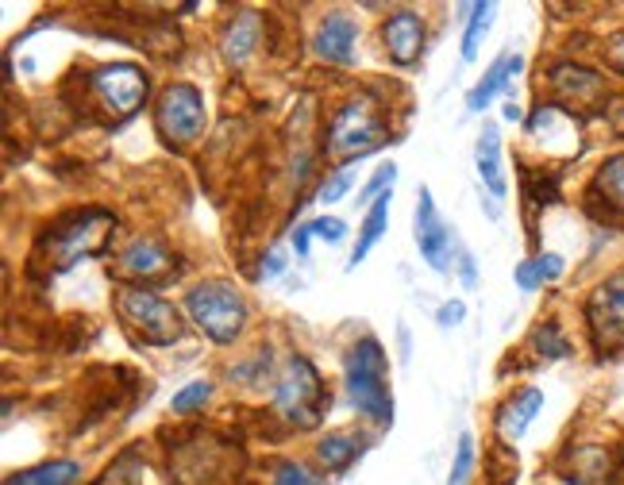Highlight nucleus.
Wrapping results in <instances>:
<instances>
[{
	"instance_id": "nucleus-31",
	"label": "nucleus",
	"mask_w": 624,
	"mask_h": 485,
	"mask_svg": "<svg viewBox=\"0 0 624 485\" xmlns=\"http://www.w3.org/2000/svg\"><path fill=\"white\" fill-rule=\"evenodd\" d=\"M270 485H320V478L309 471L305 463H293V459H286V463L275 466V478H270Z\"/></svg>"
},
{
	"instance_id": "nucleus-15",
	"label": "nucleus",
	"mask_w": 624,
	"mask_h": 485,
	"mask_svg": "<svg viewBox=\"0 0 624 485\" xmlns=\"http://www.w3.org/2000/svg\"><path fill=\"white\" fill-rule=\"evenodd\" d=\"M262 43V20L255 12H236L228 23H224L220 31V54L228 66H247V62L255 58V51H259Z\"/></svg>"
},
{
	"instance_id": "nucleus-23",
	"label": "nucleus",
	"mask_w": 624,
	"mask_h": 485,
	"mask_svg": "<svg viewBox=\"0 0 624 485\" xmlns=\"http://www.w3.org/2000/svg\"><path fill=\"white\" fill-rule=\"evenodd\" d=\"M358 455H363V443H358L351 432H327L316 448V459L327 474H343L347 466L358 463Z\"/></svg>"
},
{
	"instance_id": "nucleus-40",
	"label": "nucleus",
	"mask_w": 624,
	"mask_h": 485,
	"mask_svg": "<svg viewBox=\"0 0 624 485\" xmlns=\"http://www.w3.org/2000/svg\"><path fill=\"white\" fill-rule=\"evenodd\" d=\"M505 120H509V123H517V120H520V108L513 105V100H509V105H505Z\"/></svg>"
},
{
	"instance_id": "nucleus-11",
	"label": "nucleus",
	"mask_w": 624,
	"mask_h": 485,
	"mask_svg": "<svg viewBox=\"0 0 624 485\" xmlns=\"http://www.w3.org/2000/svg\"><path fill=\"white\" fill-rule=\"evenodd\" d=\"M174 255L159 236H136L128 247L116 255V278H131V281H154L166 278Z\"/></svg>"
},
{
	"instance_id": "nucleus-4",
	"label": "nucleus",
	"mask_w": 624,
	"mask_h": 485,
	"mask_svg": "<svg viewBox=\"0 0 624 485\" xmlns=\"http://www.w3.org/2000/svg\"><path fill=\"white\" fill-rule=\"evenodd\" d=\"M327 405H332V397H327L324 378H320L316 366H312L305 355L286 358L282 374H278L275 381L278 417H282L286 424L301 428V432H312V428H320V420H324Z\"/></svg>"
},
{
	"instance_id": "nucleus-38",
	"label": "nucleus",
	"mask_w": 624,
	"mask_h": 485,
	"mask_svg": "<svg viewBox=\"0 0 624 485\" xmlns=\"http://www.w3.org/2000/svg\"><path fill=\"white\" fill-rule=\"evenodd\" d=\"M605 58L613 62V69H621L624 74V28L610 39V43H605Z\"/></svg>"
},
{
	"instance_id": "nucleus-12",
	"label": "nucleus",
	"mask_w": 624,
	"mask_h": 485,
	"mask_svg": "<svg viewBox=\"0 0 624 485\" xmlns=\"http://www.w3.org/2000/svg\"><path fill=\"white\" fill-rule=\"evenodd\" d=\"M548 82L556 89L559 100L574 108H587V105H598L605 97V77L590 66H579V62H556L548 69Z\"/></svg>"
},
{
	"instance_id": "nucleus-1",
	"label": "nucleus",
	"mask_w": 624,
	"mask_h": 485,
	"mask_svg": "<svg viewBox=\"0 0 624 485\" xmlns=\"http://www.w3.org/2000/svg\"><path fill=\"white\" fill-rule=\"evenodd\" d=\"M343 386L363 420L378 428L394 424V397H389V358L374 335H363L343 358Z\"/></svg>"
},
{
	"instance_id": "nucleus-39",
	"label": "nucleus",
	"mask_w": 624,
	"mask_h": 485,
	"mask_svg": "<svg viewBox=\"0 0 624 485\" xmlns=\"http://www.w3.org/2000/svg\"><path fill=\"white\" fill-rule=\"evenodd\" d=\"M309 242H312V224H301V228L293 231V250H298V258H309Z\"/></svg>"
},
{
	"instance_id": "nucleus-16",
	"label": "nucleus",
	"mask_w": 624,
	"mask_h": 485,
	"mask_svg": "<svg viewBox=\"0 0 624 485\" xmlns=\"http://www.w3.org/2000/svg\"><path fill=\"white\" fill-rule=\"evenodd\" d=\"M540 409H544V389H517L494 417V428L497 435H502V443H517L520 435L528 432V424L540 417Z\"/></svg>"
},
{
	"instance_id": "nucleus-6",
	"label": "nucleus",
	"mask_w": 624,
	"mask_h": 485,
	"mask_svg": "<svg viewBox=\"0 0 624 485\" xmlns=\"http://www.w3.org/2000/svg\"><path fill=\"white\" fill-rule=\"evenodd\" d=\"M116 316L131 327L143 343L151 347H170L182 340V312L166 301V297L151 293L143 285H123L116 289Z\"/></svg>"
},
{
	"instance_id": "nucleus-13",
	"label": "nucleus",
	"mask_w": 624,
	"mask_h": 485,
	"mask_svg": "<svg viewBox=\"0 0 624 485\" xmlns=\"http://www.w3.org/2000/svg\"><path fill=\"white\" fill-rule=\"evenodd\" d=\"M381 43H386V54L397 66H412L424 51V20L409 8L389 12L386 23H381Z\"/></svg>"
},
{
	"instance_id": "nucleus-20",
	"label": "nucleus",
	"mask_w": 624,
	"mask_h": 485,
	"mask_svg": "<svg viewBox=\"0 0 624 485\" xmlns=\"http://www.w3.org/2000/svg\"><path fill=\"white\" fill-rule=\"evenodd\" d=\"M77 478H82V466L74 459H46L28 471L8 474L4 485H77Z\"/></svg>"
},
{
	"instance_id": "nucleus-25",
	"label": "nucleus",
	"mask_w": 624,
	"mask_h": 485,
	"mask_svg": "<svg viewBox=\"0 0 624 485\" xmlns=\"http://www.w3.org/2000/svg\"><path fill=\"white\" fill-rule=\"evenodd\" d=\"M532 351L544 358V363H563V358H571V340H567V332L556 324V320H548V324H536L532 332Z\"/></svg>"
},
{
	"instance_id": "nucleus-18",
	"label": "nucleus",
	"mask_w": 624,
	"mask_h": 485,
	"mask_svg": "<svg viewBox=\"0 0 624 485\" xmlns=\"http://www.w3.org/2000/svg\"><path fill=\"white\" fill-rule=\"evenodd\" d=\"M474 166H478V177L497 201L505 197L509 182H505V170H502V136H497L494 123H486L478 136V147H474Z\"/></svg>"
},
{
	"instance_id": "nucleus-10",
	"label": "nucleus",
	"mask_w": 624,
	"mask_h": 485,
	"mask_svg": "<svg viewBox=\"0 0 624 485\" xmlns=\"http://www.w3.org/2000/svg\"><path fill=\"white\" fill-rule=\"evenodd\" d=\"M412 231H417V247H420V258L432 266L435 273H448L451 270V228L443 224L440 208L432 201V190H420L417 193V213H412Z\"/></svg>"
},
{
	"instance_id": "nucleus-34",
	"label": "nucleus",
	"mask_w": 624,
	"mask_h": 485,
	"mask_svg": "<svg viewBox=\"0 0 624 485\" xmlns=\"http://www.w3.org/2000/svg\"><path fill=\"white\" fill-rule=\"evenodd\" d=\"M536 266H540V278H544V285L548 281H559L563 278V255H556V250H544V255H536Z\"/></svg>"
},
{
	"instance_id": "nucleus-22",
	"label": "nucleus",
	"mask_w": 624,
	"mask_h": 485,
	"mask_svg": "<svg viewBox=\"0 0 624 485\" xmlns=\"http://www.w3.org/2000/svg\"><path fill=\"white\" fill-rule=\"evenodd\" d=\"M528 136L532 139H563V143H579V128H574L571 112L559 105H540L528 116Z\"/></svg>"
},
{
	"instance_id": "nucleus-2",
	"label": "nucleus",
	"mask_w": 624,
	"mask_h": 485,
	"mask_svg": "<svg viewBox=\"0 0 624 485\" xmlns=\"http://www.w3.org/2000/svg\"><path fill=\"white\" fill-rule=\"evenodd\" d=\"M185 312H190L193 327L205 340H213L216 347H228L244 335L247 327V301L232 281L208 278L185 293Z\"/></svg>"
},
{
	"instance_id": "nucleus-36",
	"label": "nucleus",
	"mask_w": 624,
	"mask_h": 485,
	"mask_svg": "<svg viewBox=\"0 0 624 485\" xmlns=\"http://www.w3.org/2000/svg\"><path fill=\"white\" fill-rule=\"evenodd\" d=\"M466 320V304L463 301H448L435 309V324L440 327H459Z\"/></svg>"
},
{
	"instance_id": "nucleus-32",
	"label": "nucleus",
	"mask_w": 624,
	"mask_h": 485,
	"mask_svg": "<svg viewBox=\"0 0 624 485\" xmlns=\"http://www.w3.org/2000/svg\"><path fill=\"white\" fill-rule=\"evenodd\" d=\"M347 190H351V166H343V170H335V174L316 190V205H335V201H340Z\"/></svg>"
},
{
	"instance_id": "nucleus-9",
	"label": "nucleus",
	"mask_w": 624,
	"mask_h": 485,
	"mask_svg": "<svg viewBox=\"0 0 624 485\" xmlns=\"http://www.w3.org/2000/svg\"><path fill=\"white\" fill-rule=\"evenodd\" d=\"M89 89L97 93V100L108 108L112 116L128 120L151 97V77H147L143 66L136 62H112V66H100L89 74Z\"/></svg>"
},
{
	"instance_id": "nucleus-37",
	"label": "nucleus",
	"mask_w": 624,
	"mask_h": 485,
	"mask_svg": "<svg viewBox=\"0 0 624 485\" xmlns=\"http://www.w3.org/2000/svg\"><path fill=\"white\" fill-rule=\"evenodd\" d=\"M282 273H286V258L278 255V250H270V258H262L259 278H262V281H275V278H282Z\"/></svg>"
},
{
	"instance_id": "nucleus-28",
	"label": "nucleus",
	"mask_w": 624,
	"mask_h": 485,
	"mask_svg": "<svg viewBox=\"0 0 624 485\" xmlns=\"http://www.w3.org/2000/svg\"><path fill=\"white\" fill-rule=\"evenodd\" d=\"M525 197L532 208H548L559 201V182L556 174H525Z\"/></svg>"
},
{
	"instance_id": "nucleus-8",
	"label": "nucleus",
	"mask_w": 624,
	"mask_h": 485,
	"mask_svg": "<svg viewBox=\"0 0 624 485\" xmlns=\"http://www.w3.org/2000/svg\"><path fill=\"white\" fill-rule=\"evenodd\" d=\"M590 343L598 358H613L624 351V270L610 273L594 293L587 297Z\"/></svg>"
},
{
	"instance_id": "nucleus-19",
	"label": "nucleus",
	"mask_w": 624,
	"mask_h": 485,
	"mask_svg": "<svg viewBox=\"0 0 624 485\" xmlns=\"http://www.w3.org/2000/svg\"><path fill=\"white\" fill-rule=\"evenodd\" d=\"M563 474L574 485H598L613 474V455L605 448H571L563 459Z\"/></svg>"
},
{
	"instance_id": "nucleus-35",
	"label": "nucleus",
	"mask_w": 624,
	"mask_h": 485,
	"mask_svg": "<svg viewBox=\"0 0 624 485\" xmlns=\"http://www.w3.org/2000/svg\"><path fill=\"white\" fill-rule=\"evenodd\" d=\"M517 285L525 289V293L544 289V278H540V266H536V258H525V262L517 266Z\"/></svg>"
},
{
	"instance_id": "nucleus-21",
	"label": "nucleus",
	"mask_w": 624,
	"mask_h": 485,
	"mask_svg": "<svg viewBox=\"0 0 624 485\" xmlns=\"http://www.w3.org/2000/svg\"><path fill=\"white\" fill-rule=\"evenodd\" d=\"M590 197H602V205L610 208V216H624V154H613L598 166Z\"/></svg>"
},
{
	"instance_id": "nucleus-30",
	"label": "nucleus",
	"mask_w": 624,
	"mask_h": 485,
	"mask_svg": "<svg viewBox=\"0 0 624 485\" xmlns=\"http://www.w3.org/2000/svg\"><path fill=\"white\" fill-rule=\"evenodd\" d=\"M394 182H397V166L394 162H381V166L370 174V182H366V190L358 193V201H363V205H374V201L386 197V193L394 190Z\"/></svg>"
},
{
	"instance_id": "nucleus-26",
	"label": "nucleus",
	"mask_w": 624,
	"mask_h": 485,
	"mask_svg": "<svg viewBox=\"0 0 624 485\" xmlns=\"http://www.w3.org/2000/svg\"><path fill=\"white\" fill-rule=\"evenodd\" d=\"M489 23H494V4H489V0L471 4V20H466V31H463V62L478 58V46H482V39H486Z\"/></svg>"
},
{
	"instance_id": "nucleus-17",
	"label": "nucleus",
	"mask_w": 624,
	"mask_h": 485,
	"mask_svg": "<svg viewBox=\"0 0 624 485\" xmlns=\"http://www.w3.org/2000/svg\"><path fill=\"white\" fill-rule=\"evenodd\" d=\"M520 69H525V58H520V54H502V58L486 69V77L466 93V112H486L489 100H494L497 93L509 89L513 74H520Z\"/></svg>"
},
{
	"instance_id": "nucleus-24",
	"label": "nucleus",
	"mask_w": 624,
	"mask_h": 485,
	"mask_svg": "<svg viewBox=\"0 0 624 485\" xmlns=\"http://www.w3.org/2000/svg\"><path fill=\"white\" fill-rule=\"evenodd\" d=\"M386 224H389V193H386V197L374 201L370 213H366L363 228H358V242H355V250H351V266H347V270H355L358 262H366V255H370V250L378 247V239L386 236Z\"/></svg>"
},
{
	"instance_id": "nucleus-3",
	"label": "nucleus",
	"mask_w": 624,
	"mask_h": 485,
	"mask_svg": "<svg viewBox=\"0 0 624 485\" xmlns=\"http://www.w3.org/2000/svg\"><path fill=\"white\" fill-rule=\"evenodd\" d=\"M112 231H116V213L108 208H82V213L66 216L58 220L54 228H46V236L39 247L46 250V262L54 270H74L82 258H93L112 242Z\"/></svg>"
},
{
	"instance_id": "nucleus-29",
	"label": "nucleus",
	"mask_w": 624,
	"mask_h": 485,
	"mask_svg": "<svg viewBox=\"0 0 624 485\" xmlns=\"http://www.w3.org/2000/svg\"><path fill=\"white\" fill-rule=\"evenodd\" d=\"M474 474V435L463 432L459 435V451H455V463H451V478L448 485H466Z\"/></svg>"
},
{
	"instance_id": "nucleus-27",
	"label": "nucleus",
	"mask_w": 624,
	"mask_h": 485,
	"mask_svg": "<svg viewBox=\"0 0 624 485\" xmlns=\"http://www.w3.org/2000/svg\"><path fill=\"white\" fill-rule=\"evenodd\" d=\"M208 401H213V381L197 378V381H190L185 389H177L174 401H170V412H177V417H190V412L205 409Z\"/></svg>"
},
{
	"instance_id": "nucleus-7",
	"label": "nucleus",
	"mask_w": 624,
	"mask_h": 485,
	"mask_svg": "<svg viewBox=\"0 0 624 485\" xmlns=\"http://www.w3.org/2000/svg\"><path fill=\"white\" fill-rule=\"evenodd\" d=\"M154 128H159V136L166 147L197 143L208 128L205 93L190 82L166 85V89L159 93V105H154Z\"/></svg>"
},
{
	"instance_id": "nucleus-5",
	"label": "nucleus",
	"mask_w": 624,
	"mask_h": 485,
	"mask_svg": "<svg viewBox=\"0 0 624 485\" xmlns=\"http://www.w3.org/2000/svg\"><path fill=\"white\" fill-rule=\"evenodd\" d=\"M389 139V123L381 116V108L370 97H351L347 105L335 108L332 123L324 131V151L335 159H366L378 147H386Z\"/></svg>"
},
{
	"instance_id": "nucleus-14",
	"label": "nucleus",
	"mask_w": 624,
	"mask_h": 485,
	"mask_svg": "<svg viewBox=\"0 0 624 485\" xmlns=\"http://www.w3.org/2000/svg\"><path fill=\"white\" fill-rule=\"evenodd\" d=\"M355 46H358V23L343 12L324 15L316 35H312V51L324 62H332V66H351L355 62Z\"/></svg>"
},
{
	"instance_id": "nucleus-33",
	"label": "nucleus",
	"mask_w": 624,
	"mask_h": 485,
	"mask_svg": "<svg viewBox=\"0 0 624 485\" xmlns=\"http://www.w3.org/2000/svg\"><path fill=\"white\" fill-rule=\"evenodd\" d=\"M312 239L335 247V242L347 239V224H343L340 216H316V220H312Z\"/></svg>"
}]
</instances>
